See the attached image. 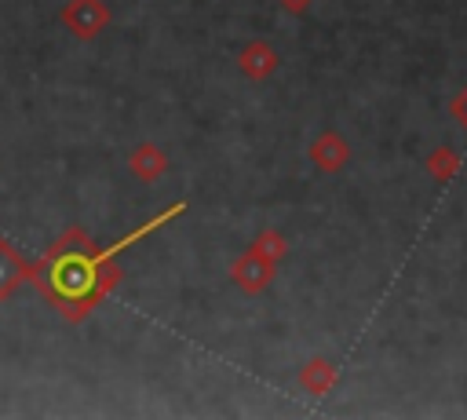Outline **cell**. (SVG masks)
Here are the masks:
<instances>
[{
	"label": "cell",
	"instance_id": "6da1fadb",
	"mask_svg": "<svg viewBox=\"0 0 467 420\" xmlns=\"http://www.w3.org/2000/svg\"><path fill=\"white\" fill-rule=\"evenodd\" d=\"M270 270H274V259L263 256L259 248H252L248 256H241V259L234 263V278H237V285H244L248 292H259V289L270 281Z\"/></svg>",
	"mask_w": 467,
	"mask_h": 420
},
{
	"label": "cell",
	"instance_id": "7a4b0ae2",
	"mask_svg": "<svg viewBox=\"0 0 467 420\" xmlns=\"http://www.w3.org/2000/svg\"><path fill=\"white\" fill-rule=\"evenodd\" d=\"M66 22L73 26L77 37H91V33H99V26L106 22V7H102L99 0H73V4L66 7Z\"/></svg>",
	"mask_w": 467,
	"mask_h": 420
},
{
	"label": "cell",
	"instance_id": "3957f363",
	"mask_svg": "<svg viewBox=\"0 0 467 420\" xmlns=\"http://www.w3.org/2000/svg\"><path fill=\"white\" fill-rule=\"evenodd\" d=\"M310 157H314V164H317V168L336 172V168H343V164H347L350 150H347V142H343L336 131H325V135L310 146Z\"/></svg>",
	"mask_w": 467,
	"mask_h": 420
},
{
	"label": "cell",
	"instance_id": "277c9868",
	"mask_svg": "<svg viewBox=\"0 0 467 420\" xmlns=\"http://www.w3.org/2000/svg\"><path fill=\"white\" fill-rule=\"evenodd\" d=\"M26 274H29L26 259H22L11 245H4V241H0V296H7V292H11Z\"/></svg>",
	"mask_w": 467,
	"mask_h": 420
},
{
	"label": "cell",
	"instance_id": "5b68a950",
	"mask_svg": "<svg viewBox=\"0 0 467 420\" xmlns=\"http://www.w3.org/2000/svg\"><path fill=\"white\" fill-rule=\"evenodd\" d=\"M241 66H244L248 77H266V73L277 66V55H274L266 44L255 40V44H248V51L241 55Z\"/></svg>",
	"mask_w": 467,
	"mask_h": 420
},
{
	"label": "cell",
	"instance_id": "8992f818",
	"mask_svg": "<svg viewBox=\"0 0 467 420\" xmlns=\"http://www.w3.org/2000/svg\"><path fill=\"white\" fill-rule=\"evenodd\" d=\"M456 168H460V153H456L452 146H438V150L427 157V172H431L438 183H449V179L456 175Z\"/></svg>",
	"mask_w": 467,
	"mask_h": 420
},
{
	"label": "cell",
	"instance_id": "52a82bcc",
	"mask_svg": "<svg viewBox=\"0 0 467 420\" xmlns=\"http://www.w3.org/2000/svg\"><path fill=\"white\" fill-rule=\"evenodd\" d=\"M332 380H336V369H332L328 362H310V365L303 369V383H306L314 394L328 391V387H332Z\"/></svg>",
	"mask_w": 467,
	"mask_h": 420
},
{
	"label": "cell",
	"instance_id": "ba28073f",
	"mask_svg": "<svg viewBox=\"0 0 467 420\" xmlns=\"http://www.w3.org/2000/svg\"><path fill=\"white\" fill-rule=\"evenodd\" d=\"M131 168H135L142 179H153L157 172H164V157H161L153 146H139L135 157H131Z\"/></svg>",
	"mask_w": 467,
	"mask_h": 420
},
{
	"label": "cell",
	"instance_id": "9c48e42d",
	"mask_svg": "<svg viewBox=\"0 0 467 420\" xmlns=\"http://www.w3.org/2000/svg\"><path fill=\"white\" fill-rule=\"evenodd\" d=\"M449 110H452V117H456V121L467 128V88H463V91L452 99V106H449Z\"/></svg>",
	"mask_w": 467,
	"mask_h": 420
},
{
	"label": "cell",
	"instance_id": "30bf717a",
	"mask_svg": "<svg viewBox=\"0 0 467 420\" xmlns=\"http://www.w3.org/2000/svg\"><path fill=\"white\" fill-rule=\"evenodd\" d=\"M281 4H285V7H292V11H303L310 0H281Z\"/></svg>",
	"mask_w": 467,
	"mask_h": 420
}]
</instances>
